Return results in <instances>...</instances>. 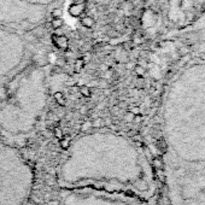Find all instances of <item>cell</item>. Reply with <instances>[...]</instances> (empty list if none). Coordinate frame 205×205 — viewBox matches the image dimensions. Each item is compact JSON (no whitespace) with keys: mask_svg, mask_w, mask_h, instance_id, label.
I'll return each instance as SVG.
<instances>
[{"mask_svg":"<svg viewBox=\"0 0 205 205\" xmlns=\"http://www.w3.org/2000/svg\"><path fill=\"white\" fill-rule=\"evenodd\" d=\"M58 185L62 189L87 187L135 197L151 192L149 173L139 155L106 139L69 151L58 170Z\"/></svg>","mask_w":205,"mask_h":205,"instance_id":"obj_1","label":"cell"},{"mask_svg":"<svg viewBox=\"0 0 205 205\" xmlns=\"http://www.w3.org/2000/svg\"><path fill=\"white\" fill-rule=\"evenodd\" d=\"M33 182L29 166L0 145V205H25Z\"/></svg>","mask_w":205,"mask_h":205,"instance_id":"obj_2","label":"cell"},{"mask_svg":"<svg viewBox=\"0 0 205 205\" xmlns=\"http://www.w3.org/2000/svg\"><path fill=\"white\" fill-rule=\"evenodd\" d=\"M59 205H144L135 196L95 188L63 189Z\"/></svg>","mask_w":205,"mask_h":205,"instance_id":"obj_3","label":"cell"},{"mask_svg":"<svg viewBox=\"0 0 205 205\" xmlns=\"http://www.w3.org/2000/svg\"><path fill=\"white\" fill-rule=\"evenodd\" d=\"M52 39V44L55 47L60 51H68L69 50V39L64 35V34H53L51 36Z\"/></svg>","mask_w":205,"mask_h":205,"instance_id":"obj_4","label":"cell"},{"mask_svg":"<svg viewBox=\"0 0 205 205\" xmlns=\"http://www.w3.org/2000/svg\"><path fill=\"white\" fill-rule=\"evenodd\" d=\"M86 3L85 0H80L79 3H74L71 4L69 8H68V12L71 17H80L85 11H86Z\"/></svg>","mask_w":205,"mask_h":205,"instance_id":"obj_5","label":"cell"},{"mask_svg":"<svg viewBox=\"0 0 205 205\" xmlns=\"http://www.w3.org/2000/svg\"><path fill=\"white\" fill-rule=\"evenodd\" d=\"M81 24H82L85 28H87V29H91V28L94 27L95 21L92 16H85L81 18Z\"/></svg>","mask_w":205,"mask_h":205,"instance_id":"obj_6","label":"cell"},{"mask_svg":"<svg viewBox=\"0 0 205 205\" xmlns=\"http://www.w3.org/2000/svg\"><path fill=\"white\" fill-rule=\"evenodd\" d=\"M53 98H55V103H57L59 106H65V105H66V98L64 97V94L62 92H57V93H55Z\"/></svg>","mask_w":205,"mask_h":205,"instance_id":"obj_7","label":"cell"},{"mask_svg":"<svg viewBox=\"0 0 205 205\" xmlns=\"http://www.w3.org/2000/svg\"><path fill=\"white\" fill-rule=\"evenodd\" d=\"M79 92L81 95H83L85 98H91L92 95V91H91V87L87 86V85H83V86L79 87Z\"/></svg>","mask_w":205,"mask_h":205,"instance_id":"obj_8","label":"cell"},{"mask_svg":"<svg viewBox=\"0 0 205 205\" xmlns=\"http://www.w3.org/2000/svg\"><path fill=\"white\" fill-rule=\"evenodd\" d=\"M85 65H86L85 59H83V58H77V59L75 60V64H74V69H75L76 72H80V71L85 68Z\"/></svg>","mask_w":205,"mask_h":205,"instance_id":"obj_9","label":"cell"},{"mask_svg":"<svg viewBox=\"0 0 205 205\" xmlns=\"http://www.w3.org/2000/svg\"><path fill=\"white\" fill-rule=\"evenodd\" d=\"M63 24H64V21L62 17H60V18H52V21H51V27H52L53 29H59V28H62Z\"/></svg>","mask_w":205,"mask_h":205,"instance_id":"obj_10","label":"cell"},{"mask_svg":"<svg viewBox=\"0 0 205 205\" xmlns=\"http://www.w3.org/2000/svg\"><path fill=\"white\" fill-rule=\"evenodd\" d=\"M62 15H63V12H62L60 8H55V10H52V12H51L52 18H60Z\"/></svg>","mask_w":205,"mask_h":205,"instance_id":"obj_11","label":"cell"},{"mask_svg":"<svg viewBox=\"0 0 205 205\" xmlns=\"http://www.w3.org/2000/svg\"><path fill=\"white\" fill-rule=\"evenodd\" d=\"M134 71H135V74H136L138 76H142V75L145 74V69H144L142 66H140V65H135Z\"/></svg>","mask_w":205,"mask_h":205,"instance_id":"obj_12","label":"cell"},{"mask_svg":"<svg viewBox=\"0 0 205 205\" xmlns=\"http://www.w3.org/2000/svg\"><path fill=\"white\" fill-rule=\"evenodd\" d=\"M135 117V115L133 113V112H130V111H128L126 115V121H128V122H130V121H133Z\"/></svg>","mask_w":205,"mask_h":205,"instance_id":"obj_13","label":"cell"},{"mask_svg":"<svg viewBox=\"0 0 205 205\" xmlns=\"http://www.w3.org/2000/svg\"><path fill=\"white\" fill-rule=\"evenodd\" d=\"M91 127H92V123H89V122H86V123L83 124V127H82V130H85V132H86L87 129H89Z\"/></svg>","mask_w":205,"mask_h":205,"instance_id":"obj_14","label":"cell"},{"mask_svg":"<svg viewBox=\"0 0 205 205\" xmlns=\"http://www.w3.org/2000/svg\"><path fill=\"white\" fill-rule=\"evenodd\" d=\"M55 136H58V138H60L62 136V130L57 127V128H55Z\"/></svg>","mask_w":205,"mask_h":205,"instance_id":"obj_15","label":"cell"},{"mask_svg":"<svg viewBox=\"0 0 205 205\" xmlns=\"http://www.w3.org/2000/svg\"><path fill=\"white\" fill-rule=\"evenodd\" d=\"M100 123H102V121H100V119H97L95 122H93V123H92V127H94V128H98V127L100 126Z\"/></svg>","mask_w":205,"mask_h":205,"instance_id":"obj_16","label":"cell"},{"mask_svg":"<svg viewBox=\"0 0 205 205\" xmlns=\"http://www.w3.org/2000/svg\"><path fill=\"white\" fill-rule=\"evenodd\" d=\"M130 112H133V113H139V112H140V110H139V108H136V106H134V108H132V109H130Z\"/></svg>","mask_w":205,"mask_h":205,"instance_id":"obj_17","label":"cell"}]
</instances>
